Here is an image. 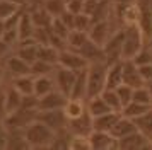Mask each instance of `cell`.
I'll return each instance as SVG.
<instances>
[{
	"mask_svg": "<svg viewBox=\"0 0 152 150\" xmlns=\"http://www.w3.org/2000/svg\"><path fill=\"white\" fill-rule=\"evenodd\" d=\"M55 133L56 131L53 128H50L48 125L38 121V119L24 128V135L28 138L31 149H46V147H50L53 138H55Z\"/></svg>",
	"mask_w": 152,
	"mask_h": 150,
	"instance_id": "1",
	"label": "cell"
},
{
	"mask_svg": "<svg viewBox=\"0 0 152 150\" xmlns=\"http://www.w3.org/2000/svg\"><path fill=\"white\" fill-rule=\"evenodd\" d=\"M144 39L145 36L142 33L140 26H138V22L125 26V41H123V48H121V60H133L138 55V51L144 48L145 44Z\"/></svg>",
	"mask_w": 152,
	"mask_h": 150,
	"instance_id": "2",
	"label": "cell"
},
{
	"mask_svg": "<svg viewBox=\"0 0 152 150\" xmlns=\"http://www.w3.org/2000/svg\"><path fill=\"white\" fill-rule=\"evenodd\" d=\"M106 72H108L106 61H97V63L89 65L87 68V99L99 95L106 89Z\"/></svg>",
	"mask_w": 152,
	"mask_h": 150,
	"instance_id": "3",
	"label": "cell"
},
{
	"mask_svg": "<svg viewBox=\"0 0 152 150\" xmlns=\"http://www.w3.org/2000/svg\"><path fill=\"white\" fill-rule=\"evenodd\" d=\"M36 118H38V109L19 108L14 113H9L7 118L4 119V125L9 130H24L33 121H36Z\"/></svg>",
	"mask_w": 152,
	"mask_h": 150,
	"instance_id": "4",
	"label": "cell"
},
{
	"mask_svg": "<svg viewBox=\"0 0 152 150\" xmlns=\"http://www.w3.org/2000/svg\"><path fill=\"white\" fill-rule=\"evenodd\" d=\"M58 65H60V67H65V68H70V70H74V72H80V70L89 67L91 63H89V60L84 58L79 51L67 48V50L60 51Z\"/></svg>",
	"mask_w": 152,
	"mask_h": 150,
	"instance_id": "5",
	"label": "cell"
},
{
	"mask_svg": "<svg viewBox=\"0 0 152 150\" xmlns=\"http://www.w3.org/2000/svg\"><path fill=\"white\" fill-rule=\"evenodd\" d=\"M38 121L48 125L55 131L63 128H69V118L63 109H50V111H38Z\"/></svg>",
	"mask_w": 152,
	"mask_h": 150,
	"instance_id": "6",
	"label": "cell"
},
{
	"mask_svg": "<svg viewBox=\"0 0 152 150\" xmlns=\"http://www.w3.org/2000/svg\"><path fill=\"white\" fill-rule=\"evenodd\" d=\"M125 41V29H118L111 34L108 43L104 44V55H106V61L113 63L116 60H121V48H123Z\"/></svg>",
	"mask_w": 152,
	"mask_h": 150,
	"instance_id": "7",
	"label": "cell"
},
{
	"mask_svg": "<svg viewBox=\"0 0 152 150\" xmlns=\"http://www.w3.org/2000/svg\"><path fill=\"white\" fill-rule=\"evenodd\" d=\"M77 74H79V72H74V70H70V68H65V67H60V65H58L56 70H55V74H53L56 89L70 97V92H72V87H74V84H75Z\"/></svg>",
	"mask_w": 152,
	"mask_h": 150,
	"instance_id": "8",
	"label": "cell"
},
{
	"mask_svg": "<svg viewBox=\"0 0 152 150\" xmlns=\"http://www.w3.org/2000/svg\"><path fill=\"white\" fill-rule=\"evenodd\" d=\"M91 147L92 150H110L118 149V138L111 135V131H101V130H92L89 133Z\"/></svg>",
	"mask_w": 152,
	"mask_h": 150,
	"instance_id": "9",
	"label": "cell"
},
{
	"mask_svg": "<svg viewBox=\"0 0 152 150\" xmlns=\"http://www.w3.org/2000/svg\"><path fill=\"white\" fill-rule=\"evenodd\" d=\"M111 34H113V31H111V22L108 19L94 20V24L89 29V38L96 44H99V46H104L108 43V39L111 38Z\"/></svg>",
	"mask_w": 152,
	"mask_h": 150,
	"instance_id": "10",
	"label": "cell"
},
{
	"mask_svg": "<svg viewBox=\"0 0 152 150\" xmlns=\"http://www.w3.org/2000/svg\"><path fill=\"white\" fill-rule=\"evenodd\" d=\"M118 149L123 150H144V149H152V143L142 131H135L128 136H123L118 140Z\"/></svg>",
	"mask_w": 152,
	"mask_h": 150,
	"instance_id": "11",
	"label": "cell"
},
{
	"mask_svg": "<svg viewBox=\"0 0 152 150\" xmlns=\"http://www.w3.org/2000/svg\"><path fill=\"white\" fill-rule=\"evenodd\" d=\"M69 101V95L60 92L58 89L51 90L50 94L39 97V111H50V109H63Z\"/></svg>",
	"mask_w": 152,
	"mask_h": 150,
	"instance_id": "12",
	"label": "cell"
},
{
	"mask_svg": "<svg viewBox=\"0 0 152 150\" xmlns=\"http://www.w3.org/2000/svg\"><path fill=\"white\" fill-rule=\"evenodd\" d=\"M123 84H126L133 89L145 85V80L140 75L138 65L133 60H123Z\"/></svg>",
	"mask_w": 152,
	"mask_h": 150,
	"instance_id": "13",
	"label": "cell"
},
{
	"mask_svg": "<svg viewBox=\"0 0 152 150\" xmlns=\"http://www.w3.org/2000/svg\"><path fill=\"white\" fill-rule=\"evenodd\" d=\"M123 84V60L108 63L106 72V89H116Z\"/></svg>",
	"mask_w": 152,
	"mask_h": 150,
	"instance_id": "14",
	"label": "cell"
},
{
	"mask_svg": "<svg viewBox=\"0 0 152 150\" xmlns=\"http://www.w3.org/2000/svg\"><path fill=\"white\" fill-rule=\"evenodd\" d=\"M137 131V125H135V119H132L128 116H120L118 118V121L115 123V126L111 128V135L115 136V138H123V136H128L132 133H135Z\"/></svg>",
	"mask_w": 152,
	"mask_h": 150,
	"instance_id": "15",
	"label": "cell"
},
{
	"mask_svg": "<svg viewBox=\"0 0 152 150\" xmlns=\"http://www.w3.org/2000/svg\"><path fill=\"white\" fill-rule=\"evenodd\" d=\"M79 53L82 55L84 58H87L89 63H97V61H106V55H104V48L96 44L92 39H89L86 44H84ZM108 63V61H106Z\"/></svg>",
	"mask_w": 152,
	"mask_h": 150,
	"instance_id": "16",
	"label": "cell"
},
{
	"mask_svg": "<svg viewBox=\"0 0 152 150\" xmlns=\"http://www.w3.org/2000/svg\"><path fill=\"white\" fill-rule=\"evenodd\" d=\"M5 70H7L10 75H14V77H19V75H28L31 74V65H29L28 61H24L21 56H9L7 60H5Z\"/></svg>",
	"mask_w": 152,
	"mask_h": 150,
	"instance_id": "17",
	"label": "cell"
},
{
	"mask_svg": "<svg viewBox=\"0 0 152 150\" xmlns=\"http://www.w3.org/2000/svg\"><path fill=\"white\" fill-rule=\"evenodd\" d=\"M69 130L74 133V135H89L92 131V116L89 113L82 114L77 119H70L69 121Z\"/></svg>",
	"mask_w": 152,
	"mask_h": 150,
	"instance_id": "18",
	"label": "cell"
},
{
	"mask_svg": "<svg viewBox=\"0 0 152 150\" xmlns=\"http://www.w3.org/2000/svg\"><path fill=\"white\" fill-rule=\"evenodd\" d=\"M65 114L67 118L70 119H77V118H80L82 114L87 113V101L86 99H74V97H69V101L65 104Z\"/></svg>",
	"mask_w": 152,
	"mask_h": 150,
	"instance_id": "19",
	"label": "cell"
},
{
	"mask_svg": "<svg viewBox=\"0 0 152 150\" xmlns=\"http://www.w3.org/2000/svg\"><path fill=\"white\" fill-rule=\"evenodd\" d=\"M120 116H121V113H118V111H110L106 114L96 116V118H92V128L101 130V131H111V128L115 126Z\"/></svg>",
	"mask_w": 152,
	"mask_h": 150,
	"instance_id": "20",
	"label": "cell"
},
{
	"mask_svg": "<svg viewBox=\"0 0 152 150\" xmlns=\"http://www.w3.org/2000/svg\"><path fill=\"white\" fill-rule=\"evenodd\" d=\"M138 5H140L138 26H140L145 38L152 39V5H147V4H142V2H138Z\"/></svg>",
	"mask_w": 152,
	"mask_h": 150,
	"instance_id": "21",
	"label": "cell"
},
{
	"mask_svg": "<svg viewBox=\"0 0 152 150\" xmlns=\"http://www.w3.org/2000/svg\"><path fill=\"white\" fill-rule=\"evenodd\" d=\"M56 89L55 84V77L51 75H39V77H34V94L38 97H43V95L50 94L51 90Z\"/></svg>",
	"mask_w": 152,
	"mask_h": 150,
	"instance_id": "22",
	"label": "cell"
},
{
	"mask_svg": "<svg viewBox=\"0 0 152 150\" xmlns=\"http://www.w3.org/2000/svg\"><path fill=\"white\" fill-rule=\"evenodd\" d=\"M87 68H84V70H80L77 74V79H75L74 87H72L70 97H74V99H86L87 101Z\"/></svg>",
	"mask_w": 152,
	"mask_h": 150,
	"instance_id": "23",
	"label": "cell"
},
{
	"mask_svg": "<svg viewBox=\"0 0 152 150\" xmlns=\"http://www.w3.org/2000/svg\"><path fill=\"white\" fill-rule=\"evenodd\" d=\"M110 111H113V109H111L110 106H108V102L101 97V94L87 99V113H89L92 118L101 116V114H106V113H110Z\"/></svg>",
	"mask_w": 152,
	"mask_h": 150,
	"instance_id": "24",
	"label": "cell"
},
{
	"mask_svg": "<svg viewBox=\"0 0 152 150\" xmlns=\"http://www.w3.org/2000/svg\"><path fill=\"white\" fill-rule=\"evenodd\" d=\"M34 26L38 27H50L53 22V15H50V12L43 5H33V9L29 10Z\"/></svg>",
	"mask_w": 152,
	"mask_h": 150,
	"instance_id": "25",
	"label": "cell"
},
{
	"mask_svg": "<svg viewBox=\"0 0 152 150\" xmlns=\"http://www.w3.org/2000/svg\"><path fill=\"white\" fill-rule=\"evenodd\" d=\"M12 85H14L22 95L26 94H34V75H19V77H14L12 80Z\"/></svg>",
	"mask_w": 152,
	"mask_h": 150,
	"instance_id": "26",
	"label": "cell"
},
{
	"mask_svg": "<svg viewBox=\"0 0 152 150\" xmlns=\"http://www.w3.org/2000/svg\"><path fill=\"white\" fill-rule=\"evenodd\" d=\"M7 149H31L28 138L24 135V130H9Z\"/></svg>",
	"mask_w": 152,
	"mask_h": 150,
	"instance_id": "27",
	"label": "cell"
},
{
	"mask_svg": "<svg viewBox=\"0 0 152 150\" xmlns=\"http://www.w3.org/2000/svg\"><path fill=\"white\" fill-rule=\"evenodd\" d=\"M58 58H60V50H56L53 44H39L38 46V60L58 65Z\"/></svg>",
	"mask_w": 152,
	"mask_h": 150,
	"instance_id": "28",
	"label": "cell"
},
{
	"mask_svg": "<svg viewBox=\"0 0 152 150\" xmlns=\"http://www.w3.org/2000/svg\"><path fill=\"white\" fill-rule=\"evenodd\" d=\"M34 22H33V17H31V12L29 10H22V15H21V20H19V36L21 39L24 38H31L34 34Z\"/></svg>",
	"mask_w": 152,
	"mask_h": 150,
	"instance_id": "29",
	"label": "cell"
},
{
	"mask_svg": "<svg viewBox=\"0 0 152 150\" xmlns=\"http://www.w3.org/2000/svg\"><path fill=\"white\" fill-rule=\"evenodd\" d=\"M5 106H7V114L17 111V109L22 106V94L14 87V85L5 90Z\"/></svg>",
	"mask_w": 152,
	"mask_h": 150,
	"instance_id": "30",
	"label": "cell"
},
{
	"mask_svg": "<svg viewBox=\"0 0 152 150\" xmlns=\"http://www.w3.org/2000/svg\"><path fill=\"white\" fill-rule=\"evenodd\" d=\"M89 33L87 31H79V29H74V31H70L69 38H67V43H69V48L70 50H75L79 51L80 48L89 41Z\"/></svg>",
	"mask_w": 152,
	"mask_h": 150,
	"instance_id": "31",
	"label": "cell"
},
{
	"mask_svg": "<svg viewBox=\"0 0 152 150\" xmlns=\"http://www.w3.org/2000/svg\"><path fill=\"white\" fill-rule=\"evenodd\" d=\"M149 109H152V106H147V104H140V102L132 101V102H128L126 106H123V109H121V114L128 116V118H132V119H137L138 116L145 114Z\"/></svg>",
	"mask_w": 152,
	"mask_h": 150,
	"instance_id": "32",
	"label": "cell"
},
{
	"mask_svg": "<svg viewBox=\"0 0 152 150\" xmlns=\"http://www.w3.org/2000/svg\"><path fill=\"white\" fill-rule=\"evenodd\" d=\"M135 125H137L138 131H142L149 138V142L152 143V109H149L145 114L138 116L137 119H135Z\"/></svg>",
	"mask_w": 152,
	"mask_h": 150,
	"instance_id": "33",
	"label": "cell"
},
{
	"mask_svg": "<svg viewBox=\"0 0 152 150\" xmlns=\"http://www.w3.org/2000/svg\"><path fill=\"white\" fill-rule=\"evenodd\" d=\"M101 97H103L104 101L108 102V106H110L113 111L121 113L123 104H121V99H120V95H118L116 89H104L103 92H101Z\"/></svg>",
	"mask_w": 152,
	"mask_h": 150,
	"instance_id": "34",
	"label": "cell"
},
{
	"mask_svg": "<svg viewBox=\"0 0 152 150\" xmlns=\"http://www.w3.org/2000/svg\"><path fill=\"white\" fill-rule=\"evenodd\" d=\"M56 67L58 65H53V63H48V61H43V60H36L34 63H31V75H34V77L51 75V74H55Z\"/></svg>",
	"mask_w": 152,
	"mask_h": 150,
	"instance_id": "35",
	"label": "cell"
},
{
	"mask_svg": "<svg viewBox=\"0 0 152 150\" xmlns=\"http://www.w3.org/2000/svg\"><path fill=\"white\" fill-rule=\"evenodd\" d=\"M38 46L39 44H24V46H17V56H21L24 61H28L29 65L38 60Z\"/></svg>",
	"mask_w": 152,
	"mask_h": 150,
	"instance_id": "36",
	"label": "cell"
},
{
	"mask_svg": "<svg viewBox=\"0 0 152 150\" xmlns=\"http://www.w3.org/2000/svg\"><path fill=\"white\" fill-rule=\"evenodd\" d=\"M41 5L45 7L50 12V15H53V17H60V15L67 10V2H65V0H43Z\"/></svg>",
	"mask_w": 152,
	"mask_h": 150,
	"instance_id": "37",
	"label": "cell"
},
{
	"mask_svg": "<svg viewBox=\"0 0 152 150\" xmlns=\"http://www.w3.org/2000/svg\"><path fill=\"white\" fill-rule=\"evenodd\" d=\"M19 10H21V5H17L15 2H12V0H0V19L2 20L12 17Z\"/></svg>",
	"mask_w": 152,
	"mask_h": 150,
	"instance_id": "38",
	"label": "cell"
},
{
	"mask_svg": "<svg viewBox=\"0 0 152 150\" xmlns=\"http://www.w3.org/2000/svg\"><path fill=\"white\" fill-rule=\"evenodd\" d=\"M70 150H92L89 135H72Z\"/></svg>",
	"mask_w": 152,
	"mask_h": 150,
	"instance_id": "39",
	"label": "cell"
},
{
	"mask_svg": "<svg viewBox=\"0 0 152 150\" xmlns=\"http://www.w3.org/2000/svg\"><path fill=\"white\" fill-rule=\"evenodd\" d=\"M133 101L140 102V104H147V106H152V95L151 90L147 87V84L142 85V87L133 89Z\"/></svg>",
	"mask_w": 152,
	"mask_h": 150,
	"instance_id": "40",
	"label": "cell"
},
{
	"mask_svg": "<svg viewBox=\"0 0 152 150\" xmlns=\"http://www.w3.org/2000/svg\"><path fill=\"white\" fill-rule=\"evenodd\" d=\"M94 24V17L87 12H80L75 15V29L79 31H87L89 33L91 26Z\"/></svg>",
	"mask_w": 152,
	"mask_h": 150,
	"instance_id": "41",
	"label": "cell"
},
{
	"mask_svg": "<svg viewBox=\"0 0 152 150\" xmlns=\"http://www.w3.org/2000/svg\"><path fill=\"white\" fill-rule=\"evenodd\" d=\"M50 31L53 34H56V36H60V38H65V39L69 38V34H70V29L65 26V22L60 17H53V22L50 26Z\"/></svg>",
	"mask_w": 152,
	"mask_h": 150,
	"instance_id": "42",
	"label": "cell"
},
{
	"mask_svg": "<svg viewBox=\"0 0 152 150\" xmlns=\"http://www.w3.org/2000/svg\"><path fill=\"white\" fill-rule=\"evenodd\" d=\"M116 92L120 95V99H121V104L126 106L128 102L133 101V87L130 85H126V84H121L120 87H116Z\"/></svg>",
	"mask_w": 152,
	"mask_h": 150,
	"instance_id": "43",
	"label": "cell"
},
{
	"mask_svg": "<svg viewBox=\"0 0 152 150\" xmlns=\"http://www.w3.org/2000/svg\"><path fill=\"white\" fill-rule=\"evenodd\" d=\"M133 61L137 63L138 67L140 65H147V63H152V48L149 46H144L140 51H138V55L133 58Z\"/></svg>",
	"mask_w": 152,
	"mask_h": 150,
	"instance_id": "44",
	"label": "cell"
},
{
	"mask_svg": "<svg viewBox=\"0 0 152 150\" xmlns=\"http://www.w3.org/2000/svg\"><path fill=\"white\" fill-rule=\"evenodd\" d=\"M2 39L9 43L10 46H15L19 39H21V36H19V27H10V29H5L4 34H2Z\"/></svg>",
	"mask_w": 152,
	"mask_h": 150,
	"instance_id": "45",
	"label": "cell"
},
{
	"mask_svg": "<svg viewBox=\"0 0 152 150\" xmlns=\"http://www.w3.org/2000/svg\"><path fill=\"white\" fill-rule=\"evenodd\" d=\"M34 39L39 44H50V27H38L34 29Z\"/></svg>",
	"mask_w": 152,
	"mask_h": 150,
	"instance_id": "46",
	"label": "cell"
},
{
	"mask_svg": "<svg viewBox=\"0 0 152 150\" xmlns=\"http://www.w3.org/2000/svg\"><path fill=\"white\" fill-rule=\"evenodd\" d=\"M21 108H26V109H38L39 108V97L36 94H26L22 95V106ZM39 111V109H38Z\"/></svg>",
	"mask_w": 152,
	"mask_h": 150,
	"instance_id": "47",
	"label": "cell"
},
{
	"mask_svg": "<svg viewBox=\"0 0 152 150\" xmlns=\"http://www.w3.org/2000/svg\"><path fill=\"white\" fill-rule=\"evenodd\" d=\"M67 10H70L72 14H80L86 10V0H70L67 2Z\"/></svg>",
	"mask_w": 152,
	"mask_h": 150,
	"instance_id": "48",
	"label": "cell"
},
{
	"mask_svg": "<svg viewBox=\"0 0 152 150\" xmlns=\"http://www.w3.org/2000/svg\"><path fill=\"white\" fill-rule=\"evenodd\" d=\"M60 19L65 22V26L69 27L70 31H74V29H75V14H72L70 10H65V12L60 15Z\"/></svg>",
	"mask_w": 152,
	"mask_h": 150,
	"instance_id": "49",
	"label": "cell"
},
{
	"mask_svg": "<svg viewBox=\"0 0 152 150\" xmlns=\"http://www.w3.org/2000/svg\"><path fill=\"white\" fill-rule=\"evenodd\" d=\"M138 70H140V75H142V79L145 80V84L152 82V63L140 65V67H138Z\"/></svg>",
	"mask_w": 152,
	"mask_h": 150,
	"instance_id": "50",
	"label": "cell"
},
{
	"mask_svg": "<svg viewBox=\"0 0 152 150\" xmlns=\"http://www.w3.org/2000/svg\"><path fill=\"white\" fill-rule=\"evenodd\" d=\"M7 140H9V128L0 121V149H7Z\"/></svg>",
	"mask_w": 152,
	"mask_h": 150,
	"instance_id": "51",
	"label": "cell"
},
{
	"mask_svg": "<svg viewBox=\"0 0 152 150\" xmlns=\"http://www.w3.org/2000/svg\"><path fill=\"white\" fill-rule=\"evenodd\" d=\"M7 118V106H5V90H0V121Z\"/></svg>",
	"mask_w": 152,
	"mask_h": 150,
	"instance_id": "52",
	"label": "cell"
},
{
	"mask_svg": "<svg viewBox=\"0 0 152 150\" xmlns=\"http://www.w3.org/2000/svg\"><path fill=\"white\" fill-rule=\"evenodd\" d=\"M10 50H12V46H10L9 43H5V41L0 38V60H2V58H4V56H5L9 51H10Z\"/></svg>",
	"mask_w": 152,
	"mask_h": 150,
	"instance_id": "53",
	"label": "cell"
},
{
	"mask_svg": "<svg viewBox=\"0 0 152 150\" xmlns=\"http://www.w3.org/2000/svg\"><path fill=\"white\" fill-rule=\"evenodd\" d=\"M116 4H120V5H126V4H133V2H137V0H115Z\"/></svg>",
	"mask_w": 152,
	"mask_h": 150,
	"instance_id": "54",
	"label": "cell"
},
{
	"mask_svg": "<svg viewBox=\"0 0 152 150\" xmlns=\"http://www.w3.org/2000/svg\"><path fill=\"white\" fill-rule=\"evenodd\" d=\"M4 31H5V20H2V19H0V38H2Z\"/></svg>",
	"mask_w": 152,
	"mask_h": 150,
	"instance_id": "55",
	"label": "cell"
},
{
	"mask_svg": "<svg viewBox=\"0 0 152 150\" xmlns=\"http://www.w3.org/2000/svg\"><path fill=\"white\" fill-rule=\"evenodd\" d=\"M12 2H15V4H17V5H26V4H28L29 0H12Z\"/></svg>",
	"mask_w": 152,
	"mask_h": 150,
	"instance_id": "56",
	"label": "cell"
},
{
	"mask_svg": "<svg viewBox=\"0 0 152 150\" xmlns=\"http://www.w3.org/2000/svg\"><path fill=\"white\" fill-rule=\"evenodd\" d=\"M147 87H149V90H151V95H152V82H149V84H147Z\"/></svg>",
	"mask_w": 152,
	"mask_h": 150,
	"instance_id": "57",
	"label": "cell"
},
{
	"mask_svg": "<svg viewBox=\"0 0 152 150\" xmlns=\"http://www.w3.org/2000/svg\"><path fill=\"white\" fill-rule=\"evenodd\" d=\"M0 79H2V70H0Z\"/></svg>",
	"mask_w": 152,
	"mask_h": 150,
	"instance_id": "58",
	"label": "cell"
},
{
	"mask_svg": "<svg viewBox=\"0 0 152 150\" xmlns=\"http://www.w3.org/2000/svg\"><path fill=\"white\" fill-rule=\"evenodd\" d=\"M65 2H70V0H65Z\"/></svg>",
	"mask_w": 152,
	"mask_h": 150,
	"instance_id": "59",
	"label": "cell"
}]
</instances>
